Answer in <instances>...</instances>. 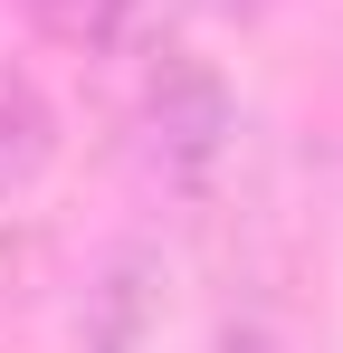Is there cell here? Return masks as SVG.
I'll return each instance as SVG.
<instances>
[{
  "mask_svg": "<svg viewBox=\"0 0 343 353\" xmlns=\"http://www.w3.org/2000/svg\"><path fill=\"white\" fill-rule=\"evenodd\" d=\"M229 134H238V105H229L220 67L210 58H153V77H143V153H153V172L172 181V191H200V181L220 172Z\"/></svg>",
  "mask_w": 343,
  "mask_h": 353,
  "instance_id": "obj_1",
  "label": "cell"
},
{
  "mask_svg": "<svg viewBox=\"0 0 343 353\" xmlns=\"http://www.w3.org/2000/svg\"><path fill=\"white\" fill-rule=\"evenodd\" d=\"M163 325V268L153 248H114L86 287V315H76V353H143Z\"/></svg>",
  "mask_w": 343,
  "mask_h": 353,
  "instance_id": "obj_2",
  "label": "cell"
},
{
  "mask_svg": "<svg viewBox=\"0 0 343 353\" xmlns=\"http://www.w3.org/2000/svg\"><path fill=\"white\" fill-rule=\"evenodd\" d=\"M57 153V115L39 86H0V201H19Z\"/></svg>",
  "mask_w": 343,
  "mask_h": 353,
  "instance_id": "obj_3",
  "label": "cell"
},
{
  "mask_svg": "<svg viewBox=\"0 0 343 353\" xmlns=\"http://www.w3.org/2000/svg\"><path fill=\"white\" fill-rule=\"evenodd\" d=\"M29 19L67 48H114V0H29Z\"/></svg>",
  "mask_w": 343,
  "mask_h": 353,
  "instance_id": "obj_4",
  "label": "cell"
},
{
  "mask_svg": "<svg viewBox=\"0 0 343 353\" xmlns=\"http://www.w3.org/2000/svg\"><path fill=\"white\" fill-rule=\"evenodd\" d=\"M191 0H114V39H163Z\"/></svg>",
  "mask_w": 343,
  "mask_h": 353,
  "instance_id": "obj_5",
  "label": "cell"
}]
</instances>
